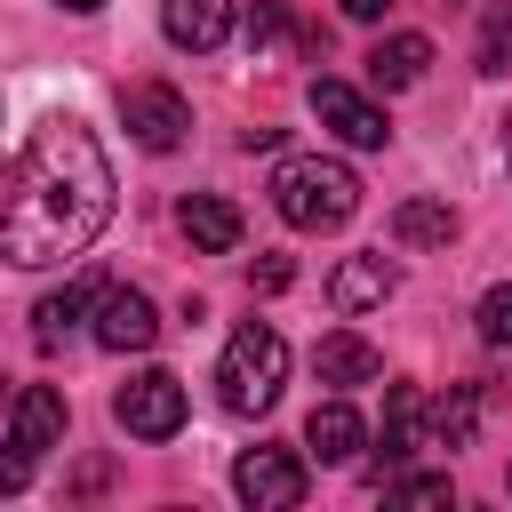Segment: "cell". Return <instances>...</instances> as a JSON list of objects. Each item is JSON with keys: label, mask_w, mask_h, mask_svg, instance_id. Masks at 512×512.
Returning <instances> with one entry per match:
<instances>
[{"label": "cell", "mask_w": 512, "mask_h": 512, "mask_svg": "<svg viewBox=\"0 0 512 512\" xmlns=\"http://www.w3.org/2000/svg\"><path fill=\"white\" fill-rule=\"evenodd\" d=\"M56 8H72V16H88V8H104V0H56Z\"/></svg>", "instance_id": "484cf974"}, {"label": "cell", "mask_w": 512, "mask_h": 512, "mask_svg": "<svg viewBox=\"0 0 512 512\" xmlns=\"http://www.w3.org/2000/svg\"><path fill=\"white\" fill-rule=\"evenodd\" d=\"M360 440H368V424H360V408H352V400H320V408H312V424H304V448H312L320 464H352V456H360Z\"/></svg>", "instance_id": "9a60e30c"}, {"label": "cell", "mask_w": 512, "mask_h": 512, "mask_svg": "<svg viewBox=\"0 0 512 512\" xmlns=\"http://www.w3.org/2000/svg\"><path fill=\"white\" fill-rule=\"evenodd\" d=\"M288 280H296L288 256H264V264H256V288H288Z\"/></svg>", "instance_id": "cb8c5ba5"}, {"label": "cell", "mask_w": 512, "mask_h": 512, "mask_svg": "<svg viewBox=\"0 0 512 512\" xmlns=\"http://www.w3.org/2000/svg\"><path fill=\"white\" fill-rule=\"evenodd\" d=\"M424 64H432V40H424V32H392V40L368 48V80H376L384 96H392V88H416Z\"/></svg>", "instance_id": "2e32d148"}, {"label": "cell", "mask_w": 512, "mask_h": 512, "mask_svg": "<svg viewBox=\"0 0 512 512\" xmlns=\"http://www.w3.org/2000/svg\"><path fill=\"white\" fill-rule=\"evenodd\" d=\"M392 240L400 248H448L456 240V208L448 200H400L392 208Z\"/></svg>", "instance_id": "ac0fdd59"}, {"label": "cell", "mask_w": 512, "mask_h": 512, "mask_svg": "<svg viewBox=\"0 0 512 512\" xmlns=\"http://www.w3.org/2000/svg\"><path fill=\"white\" fill-rule=\"evenodd\" d=\"M480 336H488V344H512V280L480 296Z\"/></svg>", "instance_id": "44dd1931"}, {"label": "cell", "mask_w": 512, "mask_h": 512, "mask_svg": "<svg viewBox=\"0 0 512 512\" xmlns=\"http://www.w3.org/2000/svg\"><path fill=\"white\" fill-rule=\"evenodd\" d=\"M336 8H344V16H352V24H376V16H384V8H392V0H336Z\"/></svg>", "instance_id": "d4e9b609"}, {"label": "cell", "mask_w": 512, "mask_h": 512, "mask_svg": "<svg viewBox=\"0 0 512 512\" xmlns=\"http://www.w3.org/2000/svg\"><path fill=\"white\" fill-rule=\"evenodd\" d=\"M312 112H320V120H328L344 144H360V152H376V144L392 136V128H384V112H376V104H368L352 80H312Z\"/></svg>", "instance_id": "ba28073f"}, {"label": "cell", "mask_w": 512, "mask_h": 512, "mask_svg": "<svg viewBox=\"0 0 512 512\" xmlns=\"http://www.w3.org/2000/svg\"><path fill=\"white\" fill-rule=\"evenodd\" d=\"M424 424H432V400H424L416 384H392V392H384V432H376L384 464L416 456V448H424Z\"/></svg>", "instance_id": "5bb4252c"}, {"label": "cell", "mask_w": 512, "mask_h": 512, "mask_svg": "<svg viewBox=\"0 0 512 512\" xmlns=\"http://www.w3.org/2000/svg\"><path fill=\"white\" fill-rule=\"evenodd\" d=\"M504 488H512V472H504Z\"/></svg>", "instance_id": "4316f807"}, {"label": "cell", "mask_w": 512, "mask_h": 512, "mask_svg": "<svg viewBox=\"0 0 512 512\" xmlns=\"http://www.w3.org/2000/svg\"><path fill=\"white\" fill-rule=\"evenodd\" d=\"M160 32L192 56H208L224 32H232V0H160Z\"/></svg>", "instance_id": "8fae6325"}, {"label": "cell", "mask_w": 512, "mask_h": 512, "mask_svg": "<svg viewBox=\"0 0 512 512\" xmlns=\"http://www.w3.org/2000/svg\"><path fill=\"white\" fill-rule=\"evenodd\" d=\"M248 48H288V16H280L272 0H264V8L248 16Z\"/></svg>", "instance_id": "7402d4cb"}, {"label": "cell", "mask_w": 512, "mask_h": 512, "mask_svg": "<svg viewBox=\"0 0 512 512\" xmlns=\"http://www.w3.org/2000/svg\"><path fill=\"white\" fill-rule=\"evenodd\" d=\"M400 288V272L384 264V256H344L336 272H328V304L336 312H368V304H384Z\"/></svg>", "instance_id": "4fadbf2b"}, {"label": "cell", "mask_w": 512, "mask_h": 512, "mask_svg": "<svg viewBox=\"0 0 512 512\" xmlns=\"http://www.w3.org/2000/svg\"><path fill=\"white\" fill-rule=\"evenodd\" d=\"M104 216H112L104 144L80 120H40L16 144L8 184H0V248H8V264H24V272L64 264L104 232Z\"/></svg>", "instance_id": "6da1fadb"}, {"label": "cell", "mask_w": 512, "mask_h": 512, "mask_svg": "<svg viewBox=\"0 0 512 512\" xmlns=\"http://www.w3.org/2000/svg\"><path fill=\"white\" fill-rule=\"evenodd\" d=\"M472 424H480V400H472V392L432 400V448H464V440H472Z\"/></svg>", "instance_id": "d6986e66"}, {"label": "cell", "mask_w": 512, "mask_h": 512, "mask_svg": "<svg viewBox=\"0 0 512 512\" xmlns=\"http://www.w3.org/2000/svg\"><path fill=\"white\" fill-rule=\"evenodd\" d=\"M64 440V392L56 384H24L16 392V408H8V488H24V472H32V456H48Z\"/></svg>", "instance_id": "5b68a950"}, {"label": "cell", "mask_w": 512, "mask_h": 512, "mask_svg": "<svg viewBox=\"0 0 512 512\" xmlns=\"http://www.w3.org/2000/svg\"><path fill=\"white\" fill-rule=\"evenodd\" d=\"M392 504H416V512H424V504H448V480H432V472H424V480H400Z\"/></svg>", "instance_id": "603a6c76"}, {"label": "cell", "mask_w": 512, "mask_h": 512, "mask_svg": "<svg viewBox=\"0 0 512 512\" xmlns=\"http://www.w3.org/2000/svg\"><path fill=\"white\" fill-rule=\"evenodd\" d=\"M96 304H104V288H96V280H72V288H56V296L32 304V336H40V344H64Z\"/></svg>", "instance_id": "e0dca14e"}, {"label": "cell", "mask_w": 512, "mask_h": 512, "mask_svg": "<svg viewBox=\"0 0 512 512\" xmlns=\"http://www.w3.org/2000/svg\"><path fill=\"white\" fill-rule=\"evenodd\" d=\"M120 112H128V136H136L144 152H176V144H184V128H192V104H184L176 88H160V80L128 88V96H120Z\"/></svg>", "instance_id": "52a82bcc"}, {"label": "cell", "mask_w": 512, "mask_h": 512, "mask_svg": "<svg viewBox=\"0 0 512 512\" xmlns=\"http://www.w3.org/2000/svg\"><path fill=\"white\" fill-rule=\"evenodd\" d=\"M152 336H160L152 296H136V288H104V304H96V344H104V352H152Z\"/></svg>", "instance_id": "9c48e42d"}, {"label": "cell", "mask_w": 512, "mask_h": 512, "mask_svg": "<svg viewBox=\"0 0 512 512\" xmlns=\"http://www.w3.org/2000/svg\"><path fill=\"white\" fill-rule=\"evenodd\" d=\"M272 208H280L296 232H336V224H352V208H360V176H352L344 160H320V152L280 160Z\"/></svg>", "instance_id": "7a4b0ae2"}, {"label": "cell", "mask_w": 512, "mask_h": 512, "mask_svg": "<svg viewBox=\"0 0 512 512\" xmlns=\"http://www.w3.org/2000/svg\"><path fill=\"white\" fill-rule=\"evenodd\" d=\"M232 488H240L248 512H296V504H304V464H296L288 448H248V456L232 464Z\"/></svg>", "instance_id": "8992f818"}, {"label": "cell", "mask_w": 512, "mask_h": 512, "mask_svg": "<svg viewBox=\"0 0 512 512\" xmlns=\"http://www.w3.org/2000/svg\"><path fill=\"white\" fill-rule=\"evenodd\" d=\"M280 384H288V344H280V328H272V320L232 328V344H224V360H216L224 408H232V416H264V408L280 400Z\"/></svg>", "instance_id": "3957f363"}, {"label": "cell", "mask_w": 512, "mask_h": 512, "mask_svg": "<svg viewBox=\"0 0 512 512\" xmlns=\"http://www.w3.org/2000/svg\"><path fill=\"white\" fill-rule=\"evenodd\" d=\"M176 224H184V240H192L200 256H232V248H240V208L216 200V192H192V200L176 208Z\"/></svg>", "instance_id": "7c38bea8"}, {"label": "cell", "mask_w": 512, "mask_h": 512, "mask_svg": "<svg viewBox=\"0 0 512 512\" xmlns=\"http://www.w3.org/2000/svg\"><path fill=\"white\" fill-rule=\"evenodd\" d=\"M480 72H512V0L480 16Z\"/></svg>", "instance_id": "ffe728a7"}, {"label": "cell", "mask_w": 512, "mask_h": 512, "mask_svg": "<svg viewBox=\"0 0 512 512\" xmlns=\"http://www.w3.org/2000/svg\"><path fill=\"white\" fill-rule=\"evenodd\" d=\"M112 416H120L136 440H176V432H184V384H176L168 368H144V376H128V384L112 392Z\"/></svg>", "instance_id": "277c9868"}, {"label": "cell", "mask_w": 512, "mask_h": 512, "mask_svg": "<svg viewBox=\"0 0 512 512\" xmlns=\"http://www.w3.org/2000/svg\"><path fill=\"white\" fill-rule=\"evenodd\" d=\"M312 368H320V384H376L384 376V352L368 336H352V328H328L312 344Z\"/></svg>", "instance_id": "30bf717a"}]
</instances>
